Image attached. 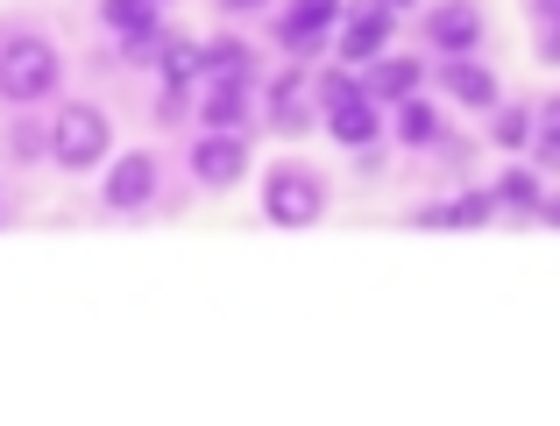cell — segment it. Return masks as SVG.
Returning <instances> with one entry per match:
<instances>
[{
	"label": "cell",
	"instance_id": "1",
	"mask_svg": "<svg viewBox=\"0 0 560 426\" xmlns=\"http://www.w3.org/2000/svg\"><path fill=\"white\" fill-rule=\"evenodd\" d=\"M65 93V50L43 22L28 14H0V107L28 114V107H50Z\"/></svg>",
	"mask_w": 560,
	"mask_h": 426
},
{
	"label": "cell",
	"instance_id": "2",
	"mask_svg": "<svg viewBox=\"0 0 560 426\" xmlns=\"http://www.w3.org/2000/svg\"><path fill=\"white\" fill-rule=\"evenodd\" d=\"M256 207H262L270 228H313V220H327V207H334V185H327V171L305 164V157H277L256 179Z\"/></svg>",
	"mask_w": 560,
	"mask_h": 426
},
{
	"label": "cell",
	"instance_id": "3",
	"mask_svg": "<svg viewBox=\"0 0 560 426\" xmlns=\"http://www.w3.org/2000/svg\"><path fill=\"white\" fill-rule=\"evenodd\" d=\"M50 164L57 171L114 164V114L100 107V100H57V114H50Z\"/></svg>",
	"mask_w": 560,
	"mask_h": 426
},
{
	"label": "cell",
	"instance_id": "4",
	"mask_svg": "<svg viewBox=\"0 0 560 426\" xmlns=\"http://www.w3.org/2000/svg\"><path fill=\"white\" fill-rule=\"evenodd\" d=\"M341 14L348 8H334V0H291V8L270 14V50H284V57H327L334 36H341Z\"/></svg>",
	"mask_w": 560,
	"mask_h": 426
},
{
	"label": "cell",
	"instance_id": "5",
	"mask_svg": "<svg viewBox=\"0 0 560 426\" xmlns=\"http://www.w3.org/2000/svg\"><path fill=\"white\" fill-rule=\"evenodd\" d=\"M156 185H164V157L156 150H121L107 164V179H100V207L107 214H150Z\"/></svg>",
	"mask_w": 560,
	"mask_h": 426
},
{
	"label": "cell",
	"instance_id": "6",
	"mask_svg": "<svg viewBox=\"0 0 560 426\" xmlns=\"http://www.w3.org/2000/svg\"><path fill=\"white\" fill-rule=\"evenodd\" d=\"M425 85H440V100L468 114H497V100H504V85L482 57H425Z\"/></svg>",
	"mask_w": 560,
	"mask_h": 426
},
{
	"label": "cell",
	"instance_id": "7",
	"mask_svg": "<svg viewBox=\"0 0 560 426\" xmlns=\"http://www.w3.org/2000/svg\"><path fill=\"white\" fill-rule=\"evenodd\" d=\"M93 22L107 28L114 43H121V50H114L121 65H150V50L164 43V28H171V22H164V8H150V0H107Z\"/></svg>",
	"mask_w": 560,
	"mask_h": 426
},
{
	"label": "cell",
	"instance_id": "8",
	"mask_svg": "<svg viewBox=\"0 0 560 426\" xmlns=\"http://www.w3.org/2000/svg\"><path fill=\"white\" fill-rule=\"evenodd\" d=\"M390 36H397V8H355V14H341V36H334V65H348V71H370L376 57H390Z\"/></svg>",
	"mask_w": 560,
	"mask_h": 426
},
{
	"label": "cell",
	"instance_id": "9",
	"mask_svg": "<svg viewBox=\"0 0 560 426\" xmlns=\"http://www.w3.org/2000/svg\"><path fill=\"white\" fill-rule=\"evenodd\" d=\"M248 136H191V150H185V171H191V185L199 193H228V185H242L248 179Z\"/></svg>",
	"mask_w": 560,
	"mask_h": 426
},
{
	"label": "cell",
	"instance_id": "10",
	"mask_svg": "<svg viewBox=\"0 0 560 426\" xmlns=\"http://www.w3.org/2000/svg\"><path fill=\"white\" fill-rule=\"evenodd\" d=\"M419 36L433 57H476L482 36H490V22H482V8H462V0H440V8L419 14Z\"/></svg>",
	"mask_w": 560,
	"mask_h": 426
},
{
	"label": "cell",
	"instance_id": "11",
	"mask_svg": "<svg viewBox=\"0 0 560 426\" xmlns=\"http://www.w3.org/2000/svg\"><path fill=\"white\" fill-rule=\"evenodd\" d=\"M262 93V122L277 128V136H305V128H319V114L305 107V93H313V71H299V65H284V71H270V79L256 85Z\"/></svg>",
	"mask_w": 560,
	"mask_h": 426
},
{
	"label": "cell",
	"instance_id": "12",
	"mask_svg": "<svg viewBox=\"0 0 560 426\" xmlns=\"http://www.w3.org/2000/svg\"><path fill=\"white\" fill-rule=\"evenodd\" d=\"M199 85H262L256 43L234 36V28H213V36L199 43Z\"/></svg>",
	"mask_w": 560,
	"mask_h": 426
},
{
	"label": "cell",
	"instance_id": "13",
	"mask_svg": "<svg viewBox=\"0 0 560 426\" xmlns=\"http://www.w3.org/2000/svg\"><path fill=\"white\" fill-rule=\"evenodd\" d=\"M425 93V57H411V50H390V57H376L370 71H362V100L370 107H405V100H419Z\"/></svg>",
	"mask_w": 560,
	"mask_h": 426
},
{
	"label": "cell",
	"instance_id": "14",
	"mask_svg": "<svg viewBox=\"0 0 560 426\" xmlns=\"http://www.w3.org/2000/svg\"><path fill=\"white\" fill-rule=\"evenodd\" d=\"M256 85H199L191 93V122H199V136H248V122H256Z\"/></svg>",
	"mask_w": 560,
	"mask_h": 426
},
{
	"label": "cell",
	"instance_id": "15",
	"mask_svg": "<svg viewBox=\"0 0 560 426\" xmlns=\"http://www.w3.org/2000/svg\"><path fill=\"white\" fill-rule=\"evenodd\" d=\"M405 220H411V228H490L497 207H490L482 185H468V193H447V199H419Z\"/></svg>",
	"mask_w": 560,
	"mask_h": 426
},
{
	"label": "cell",
	"instance_id": "16",
	"mask_svg": "<svg viewBox=\"0 0 560 426\" xmlns=\"http://www.w3.org/2000/svg\"><path fill=\"white\" fill-rule=\"evenodd\" d=\"M319 128H327V136L334 142H341V150H376V142H383V128H390V114H383V107H370V100H341V107H327V114H319Z\"/></svg>",
	"mask_w": 560,
	"mask_h": 426
},
{
	"label": "cell",
	"instance_id": "17",
	"mask_svg": "<svg viewBox=\"0 0 560 426\" xmlns=\"http://www.w3.org/2000/svg\"><path fill=\"white\" fill-rule=\"evenodd\" d=\"M482 193H490V207H497V214L533 220V214H539V199H547V179H539L533 164H504L490 185H482Z\"/></svg>",
	"mask_w": 560,
	"mask_h": 426
},
{
	"label": "cell",
	"instance_id": "18",
	"mask_svg": "<svg viewBox=\"0 0 560 426\" xmlns=\"http://www.w3.org/2000/svg\"><path fill=\"white\" fill-rule=\"evenodd\" d=\"M390 136L405 142V150H440L454 128H447V114H440L433 100L419 93V100H405V107H390Z\"/></svg>",
	"mask_w": 560,
	"mask_h": 426
},
{
	"label": "cell",
	"instance_id": "19",
	"mask_svg": "<svg viewBox=\"0 0 560 426\" xmlns=\"http://www.w3.org/2000/svg\"><path fill=\"white\" fill-rule=\"evenodd\" d=\"M533 136H539V107L533 100H497V114H490V142L497 150H533Z\"/></svg>",
	"mask_w": 560,
	"mask_h": 426
},
{
	"label": "cell",
	"instance_id": "20",
	"mask_svg": "<svg viewBox=\"0 0 560 426\" xmlns=\"http://www.w3.org/2000/svg\"><path fill=\"white\" fill-rule=\"evenodd\" d=\"M0 150H8L14 164H43V157H50V122H43V114H14V122L0 128Z\"/></svg>",
	"mask_w": 560,
	"mask_h": 426
},
{
	"label": "cell",
	"instance_id": "21",
	"mask_svg": "<svg viewBox=\"0 0 560 426\" xmlns=\"http://www.w3.org/2000/svg\"><path fill=\"white\" fill-rule=\"evenodd\" d=\"M341 100H362V71H348V65H327V71H313V114L341 107Z\"/></svg>",
	"mask_w": 560,
	"mask_h": 426
},
{
	"label": "cell",
	"instance_id": "22",
	"mask_svg": "<svg viewBox=\"0 0 560 426\" xmlns=\"http://www.w3.org/2000/svg\"><path fill=\"white\" fill-rule=\"evenodd\" d=\"M525 22H533L539 65H560V0H533V8H525Z\"/></svg>",
	"mask_w": 560,
	"mask_h": 426
},
{
	"label": "cell",
	"instance_id": "23",
	"mask_svg": "<svg viewBox=\"0 0 560 426\" xmlns=\"http://www.w3.org/2000/svg\"><path fill=\"white\" fill-rule=\"evenodd\" d=\"M191 93H199V85H156V100H150V114H156V122H185V114H191Z\"/></svg>",
	"mask_w": 560,
	"mask_h": 426
},
{
	"label": "cell",
	"instance_id": "24",
	"mask_svg": "<svg viewBox=\"0 0 560 426\" xmlns=\"http://www.w3.org/2000/svg\"><path fill=\"white\" fill-rule=\"evenodd\" d=\"M525 164H533L539 179H560V128H539L533 150H525Z\"/></svg>",
	"mask_w": 560,
	"mask_h": 426
},
{
	"label": "cell",
	"instance_id": "25",
	"mask_svg": "<svg viewBox=\"0 0 560 426\" xmlns=\"http://www.w3.org/2000/svg\"><path fill=\"white\" fill-rule=\"evenodd\" d=\"M539 128H560V93H547V100H539Z\"/></svg>",
	"mask_w": 560,
	"mask_h": 426
},
{
	"label": "cell",
	"instance_id": "26",
	"mask_svg": "<svg viewBox=\"0 0 560 426\" xmlns=\"http://www.w3.org/2000/svg\"><path fill=\"white\" fill-rule=\"evenodd\" d=\"M533 220H547V228H560V193H547V199H539V214Z\"/></svg>",
	"mask_w": 560,
	"mask_h": 426
},
{
	"label": "cell",
	"instance_id": "27",
	"mask_svg": "<svg viewBox=\"0 0 560 426\" xmlns=\"http://www.w3.org/2000/svg\"><path fill=\"white\" fill-rule=\"evenodd\" d=\"M0 220H8V207H0Z\"/></svg>",
	"mask_w": 560,
	"mask_h": 426
}]
</instances>
